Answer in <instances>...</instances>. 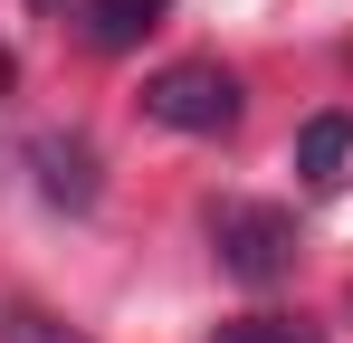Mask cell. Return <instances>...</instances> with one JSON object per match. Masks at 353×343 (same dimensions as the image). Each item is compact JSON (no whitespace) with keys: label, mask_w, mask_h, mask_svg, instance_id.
Segmentation results:
<instances>
[{"label":"cell","mask_w":353,"mask_h":343,"mask_svg":"<svg viewBox=\"0 0 353 343\" xmlns=\"http://www.w3.org/2000/svg\"><path fill=\"white\" fill-rule=\"evenodd\" d=\"M210 248L239 286H277L296 277V220L277 200H210Z\"/></svg>","instance_id":"1"},{"label":"cell","mask_w":353,"mask_h":343,"mask_svg":"<svg viewBox=\"0 0 353 343\" xmlns=\"http://www.w3.org/2000/svg\"><path fill=\"white\" fill-rule=\"evenodd\" d=\"M220 343H315V334L287 315H239V324H220Z\"/></svg>","instance_id":"7"},{"label":"cell","mask_w":353,"mask_h":343,"mask_svg":"<svg viewBox=\"0 0 353 343\" xmlns=\"http://www.w3.org/2000/svg\"><path fill=\"white\" fill-rule=\"evenodd\" d=\"M0 343H86V334H77L67 315H48V305H19V295H10V305H0Z\"/></svg>","instance_id":"6"},{"label":"cell","mask_w":353,"mask_h":343,"mask_svg":"<svg viewBox=\"0 0 353 343\" xmlns=\"http://www.w3.org/2000/svg\"><path fill=\"white\" fill-rule=\"evenodd\" d=\"M344 163H353V114H315V124L296 134V172H305L315 191H334Z\"/></svg>","instance_id":"5"},{"label":"cell","mask_w":353,"mask_h":343,"mask_svg":"<svg viewBox=\"0 0 353 343\" xmlns=\"http://www.w3.org/2000/svg\"><path fill=\"white\" fill-rule=\"evenodd\" d=\"M163 19H172V0H77V29H86V48H105V57L143 48Z\"/></svg>","instance_id":"4"},{"label":"cell","mask_w":353,"mask_h":343,"mask_svg":"<svg viewBox=\"0 0 353 343\" xmlns=\"http://www.w3.org/2000/svg\"><path fill=\"white\" fill-rule=\"evenodd\" d=\"M29 172H39V191H48L58 210H96V191H105V181H96V153H86L77 134H39V143H29Z\"/></svg>","instance_id":"3"},{"label":"cell","mask_w":353,"mask_h":343,"mask_svg":"<svg viewBox=\"0 0 353 343\" xmlns=\"http://www.w3.org/2000/svg\"><path fill=\"white\" fill-rule=\"evenodd\" d=\"M143 114L172 124V134H230L239 124V76L220 57H181L163 76H143Z\"/></svg>","instance_id":"2"}]
</instances>
